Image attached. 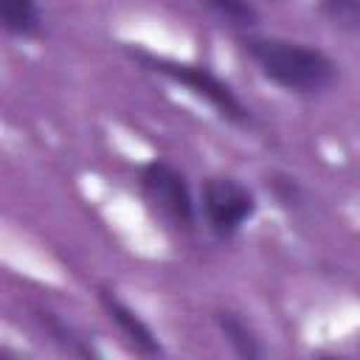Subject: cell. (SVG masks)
<instances>
[{"instance_id": "cell-1", "label": "cell", "mask_w": 360, "mask_h": 360, "mask_svg": "<svg viewBox=\"0 0 360 360\" xmlns=\"http://www.w3.org/2000/svg\"><path fill=\"white\" fill-rule=\"evenodd\" d=\"M239 45L256 70L287 93L315 96L329 90L338 79L335 59L307 42L267 34H239Z\"/></svg>"}, {"instance_id": "cell-2", "label": "cell", "mask_w": 360, "mask_h": 360, "mask_svg": "<svg viewBox=\"0 0 360 360\" xmlns=\"http://www.w3.org/2000/svg\"><path fill=\"white\" fill-rule=\"evenodd\" d=\"M132 59H138L146 70L152 73H160L163 79L186 87L188 93H194L197 98H202L219 118H225L228 124H236V127H248L253 118H250V110L248 104L236 96V90L219 79L211 68L205 65H194V62H177V59H169V56H158V53H149V51H132Z\"/></svg>"}, {"instance_id": "cell-3", "label": "cell", "mask_w": 360, "mask_h": 360, "mask_svg": "<svg viewBox=\"0 0 360 360\" xmlns=\"http://www.w3.org/2000/svg\"><path fill=\"white\" fill-rule=\"evenodd\" d=\"M197 208H200L208 231L217 239L228 242L256 217L259 202H256V194L242 180H236L231 174H214V177L202 180Z\"/></svg>"}, {"instance_id": "cell-4", "label": "cell", "mask_w": 360, "mask_h": 360, "mask_svg": "<svg viewBox=\"0 0 360 360\" xmlns=\"http://www.w3.org/2000/svg\"><path fill=\"white\" fill-rule=\"evenodd\" d=\"M138 183H141L143 197L166 219H172L174 225H183V228L194 225L197 202H194V194H191V186H188L186 174L177 166H172L166 160H149L141 169Z\"/></svg>"}, {"instance_id": "cell-5", "label": "cell", "mask_w": 360, "mask_h": 360, "mask_svg": "<svg viewBox=\"0 0 360 360\" xmlns=\"http://www.w3.org/2000/svg\"><path fill=\"white\" fill-rule=\"evenodd\" d=\"M98 304L107 312V318L118 326V332L127 338V343L146 360H160L163 357V343L158 338V332L110 287L98 290Z\"/></svg>"}, {"instance_id": "cell-6", "label": "cell", "mask_w": 360, "mask_h": 360, "mask_svg": "<svg viewBox=\"0 0 360 360\" xmlns=\"http://www.w3.org/2000/svg\"><path fill=\"white\" fill-rule=\"evenodd\" d=\"M214 321L236 360H267V349H264L262 338L242 315H236L231 309H217Z\"/></svg>"}, {"instance_id": "cell-7", "label": "cell", "mask_w": 360, "mask_h": 360, "mask_svg": "<svg viewBox=\"0 0 360 360\" xmlns=\"http://www.w3.org/2000/svg\"><path fill=\"white\" fill-rule=\"evenodd\" d=\"M34 318L42 323V329L65 349V352H70L73 357H79V360H101L98 357V352L90 346V338H84L73 323H68L62 315H56L53 309H45V307H37L34 309Z\"/></svg>"}, {"instance_id": "cell-8", "label": "cell", "mask_w": 360, "mask_h": 360, "mask_svg": "<svg viewBox=\"0 0 360 360\" xmlns=\"http://www.w3.org/2000/svg\"><path fill=\"white\" fill-rule=\"evenodd\" d=\"M0 25L8 37H37L45 25L42 8L28 0H0Z\"/></svg>"}, {"instance_id": "cell-9", "label": "cell", "mask_w": 360, "mask_h": 360, "mask_svg": "<svg viewBox=\"0 0 360 360\" xmlns=\"http://www.w3.org/2000/svg\"><path fill=\"white\" fill-rule=\"evenodd\" d=\"M205 11L217 14L219 20H225L228 25H233V28H239V31H245V34H248V28H253L256 20H259L256 6L242 3V0H208V3H205Z\"/></svg>"}, {"instance_id": "cell-10", "label": "cell", "mask_w": 360, "mask_h": 360, "mask_svg": "<svg viewBox=\"0 0 360 360\" xmlns=\"http://www.w3.org/2000/svg\"><path fill=\"white\" fill-rule=\"evenodd\" d=\"M318 14L338 28L360 31V0H326L318 6Z\"/></svg>"}, {"instance_id": "cell-11", "label": "cell", "mask_w": 360, "mask_h": 360, "mask_svg": "<svg viewBox=\"0 0 360 360\" xmlns=\"http://www.w3.org/2000/svg\"><path fill=\"white\" fill-rule=\"evenodd\" d=\"M270 186H273V194H276V200L281 202V205H295L298 202V183L292 180V177H284V174H273V180H270Z\"/></svg>"}, {"instance_id": "cell-12", "label": "cell", "mask_w": 360, "mask_h": 360, "mask_svg": "<svg viewBox=\"0 0 360 360\" xmlns=\"http://www.w3.org/2000/svg\"><path fill=\"white\" fill-rule=\"evenodd\" d=\"M3 360H28V357H22V354H11V352H3Z\"/></svg>"}, {"instance_id": "cell-13", "label": "cell", "mask_w": 360, "mask_h": 360, "mask_svg": "<svg viewBox=\"0 0 360 360\" xmlns=\"http://www.w3.org/2000/svg\"><path fill=\"white\" fill-rule=\"evenodd\" d=\"M315 360H343V357H332V354H323V357H315Z\"/></svg>"}]
</instances>
